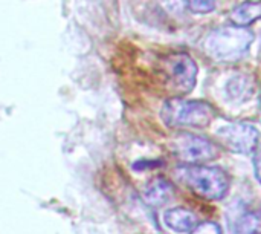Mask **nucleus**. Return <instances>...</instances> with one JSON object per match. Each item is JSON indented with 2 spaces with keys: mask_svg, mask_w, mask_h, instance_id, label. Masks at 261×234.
Segmentation results:
<instances>
[{
  "mask_svg": "<svg viewBox=\"0 0 261 234\" xmlns=\"http://www.w3.org/2000/svg\"><path fill=\"white\" fill-rule=\"evenodd\" d=\"M258 130L248 123H229L216 132V139L223 149L240 155L254 152L258 146Z\"/></svg>",
  "mask_w": 261,
  "mask_h": 234,
  "instance_id": "obj_6",
  "label": "nucleus"
},
{
  "mask_svg": "<svg viewBox=\"0 0 261 234\" xmlns=\"http://www.w3.org/2000/svg\"><path fill=\"white\" fill-rule=\"evenodd\" d=\"M159 6L170 15H182L185 12L187 8V2L185 0H158Z\"/></svg>",
  "mask_w": 261,
  "mask_h": 234,
  "instance_id": "obj_12",
  "label": "nucleus"
},
{
  "mask_svg": "<svg viewBox=\"0 0 261 234\" xmlns=\"http://www.w3.org/2000/svg\"><path fill=\"white\" fill-rule=\"evenodd\" d=\"M164 224L174 233H190L196 227L197 219L191 210L184 207H176L165 212Z\"/></svg>",
  "mask_w": 261,
  "mask_h": 234,
  "instance_id": "obj_8",
  "label": "nucleus"
},
{
  "mask_svg": "<svg viewBox=\"0 0 261 234\" xmlns=\"http://www.w3.org/2000/svg\"><path fill=\"white\" fill-rule=\"evenodd\" d=\"M177 176L193 193L206 201L223 199L229 189V178L220 167L185 164L177 169Z\"/></svg>",
  "mask_w": 261,
  "mask_h": 234,
  "instance_id": "obj_2",
  "label": "nucleus"
},
{
  "mask_svg": "<svg viewBox=\"0 0 261 234\" xmlns=\"http://www.w3.org/2000/svg\"><path fill=\"white\" fill-rule=\"evenodd\" d=\"M159 71L165 86L177 95L190 93L197 81V64L185 52L168 54L161 58Z\"/></svg>",
  "mask_w": 261,
  "mask_h": 234,
  "instance_id": "obj_4",
  "label": "nucleus"
},
{
  "mask_svg": "<svg viewBox=\"0 0 261 234\" xmlns=\"http://www.w3.org/2000/svg\"><path fill=\"white\" fill-rule=\"evenodd\" d=\"M174 185L162 176H156L153 179H150L147 182V185L142 190V198L145 201V204H148L150 207H162L165 204H168L173 198H174Z\"/></svg>",
  "mask_w": 261,
  "mask_h": 234,
  "instance_id": "obj_7",
  "label": "nucleus"
},
{
  "mask_svg": "<svg viewBox=\"0 0 261 234\" xmlns=\"http://www.w3.org/2000/svg\"><path fill=\"white\" fill-rule=\"evenodd\" d=\"M171 153L185 164H203L219 156L217 146L199 135L179 132L171 139Z\"/></svg>",
  "mask_w": 261,
  "mask_h": 234,
  "instance_id": "obj_5",
  "label": "nucleus"
},
{
  "mask_svg": "<svg viewBox=\"0 0 261 234\" xmlns=\"http://www.w3.org/2000/svg\"><path fill=\"white\" fill-rule=\"evenodd\" d=\"M254 172L257 181L261 184V144H258L254 150Z\"/></svg>",
  "mask_w": 261,
  "mask_h": 234,
  "instance_id": "obj_15",
  "label": "nucleus"
},
{
  "mask_svg": "<svg viewBox=\"0 0 261 234\" xmlns=\"http://www.w3.org/2000/svg\"><path fill=\"white\" fill-rule=\"evenodd\" d=\"M236 234H261V218L254 213L240 216L236 224Z\"/></svg>",
  "mask_w": 261,
  "mask_h": 234,
  "instance_id": "obj_11",
  "label": "nucleus"
},
{
  "mask_svg": "<svg viewBox=\"0 0 261 234\" xmlns=\"http://www.w3.org/2000/svg\"><path fill=\"white\" fill-rule=\"evenodd\" d=\"M190 234H222V230L216 222H202L196 224Z\"/></svg>",
  "mask_w": 261,
  "mask_h": 234,
  "instance_id": "obj_14",
  "label": "nucleus"
},
{
  "mask_svg": "<svg viewBox=\"0 0 261 234\" xmlns=\"http://www.w3.org/2000/svg\"><path fill=\"white\" fill-rule=\"evenodd\" d=\"M161 116L168 127L205 129L214 120V109L205 101H190L173 97L164 103Z\"/></svg>",
  "mask_w": 261,
  "mask_h": 234,
  "instance_id": "obj_3",
  "label": "nucleus"
},
{
  "mask_svg": "<svg viewBox=\"0 0 261 234\" xmlns=\"http://www.w3.org/2000/svg\"><path fill=\"white\" fill-rule=\"evenodd\" d=\"M254 41V32L243 26H225L211 31L203 40V51L216 61H239Z\"/></svg>",
  "mask_w": 261,
  "mask_h": 234,
  "instance_id": "obj_1",
  "label": "nucleus"
},
{
  "mask_svg": "<svg viewBox=\"0 0 261 234\" xmlns=\"http://www.w3.org/2000/svg\"><path fill=\"white\" fill-rule=\"evenodd\" d=\"M261 18V0H249V2H243L239 6H236L231 14H229V20L234 26H243L248 28L252 23H255L257 20Z\"/></svg>",
  "mask_w": 261,
  "mask_h": 234,
  "instance_id": "obj_10",
  "label": "nucleus"
},
{
  "mask_svg": "<svg viewBox=\"0 0 261 234\" xmlns=\"http://www.w3.org/2000/svg\"><path fill=\"white\" fill-rule=\"evenodd\" d=\"M254 92V80L246 74H239L226 83V95L234 103H246L248 100L252 98Z\"/></svg>",
  "mask_w": 261,
  "mask_h": 234,
  "instance_id": "obj_9",
  "label": "nucleus"
},
{
  "mask_svg": "<svg viewBox=\"0 0 261 234\" xmlns=\"http://www.w3.org/2000/svg\"><path fill=\"white\" fill-rule=\"evenodd\" d=\"M187 8L196 14H206L216 8V0H185Z\"/></svg>",
  "mask_w": 261,
  "mask_h": 234,
  "instance_id": "obj_13",
  "label": "nucleus"
},
{
  "mask_svg": "<svg viewBox=\"0 0 261 234\" xmlns=\"http://www.w3.org/2000/svg\"><path fill=\"white\" fill-rule=\"evenodd\" d=\"M260 110H261V90H260Z\"/></svg>",
  "mask_w": 261,
  "mask_h": 234,
  "instance_id": "obj_16",
  "label": "nucleus"
}]
</instances>
